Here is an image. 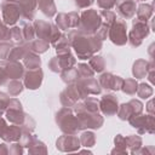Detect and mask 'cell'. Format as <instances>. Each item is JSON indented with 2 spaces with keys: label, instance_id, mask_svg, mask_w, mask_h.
Here are the masks:
<instances>
[{
  "label": "cell",
  "instance_id": "obj_4",
  "mask_svg": "<svg viewBox=\"0 0 155 155\" xmlns=\"http://www.w3.org/2000/svg\"><path fill=\"white\" fill-rule=\"evenodd\" d=\"M24 65L19 61L0 59V86L6 85L10 80L23 78Z\"/></svg>",
  "mask_w": 155,
  "mask_h": 155
},
{
  "label": "cell",
  "instance_id": "obj_15",
  "mask_svg": "<svg viewBox=\"0 0 155 155\" xmlns=\"http://www.w3.org/2000/svg\"><path fill=\"white\" fill-rule=\"evenodd\" d=\"M143 103L139 99H131L127 103H122L121 105H119L116 115L120 120L126 121L128 120L132 115H137L143 113Z\"/></svg>",
  "mask_w": 155,
  "mask_h": 155
},
{
  "label": "cell",
  "instance_id": "obj_20",
  "mask_svg": "<svg viewBox=\"0 0 155 155\" xmlns=\"http://www.w3.org/2000/svg\"><path fill=\"white\" fill-rule=\"evenodd\" d=\"M116 12L122 19H131L136 15L137 5L134 0H116L115 6Z\"/></svg>",
  "mask_w": 155,
  "mask_h": 155
},
{
  "label": "cell",
  "instance_id": "obj_14",
  "mask_svg": "<svg viewBox=\"0 0 155 155\" xmlns=\"http://www.w3.org/2000/svg\"><path fill=\"white\" fill-rule=\"evenodd\" d=\"M56 25L61 30H68L70 28L78 29L80 24V13L78 11H71L69 13L59 12L56 15Z\"/></svg>",
  "mask_w": 155,
  "mask_h": 155
},
{
  "label": "cell",
  "instance_id": "obj_59",
  "mask_svg": "<svg viewBox=\"0 0 155 155\" xmlns=\"http://www.w3.org/2000/svg\"><path fill=\"white\" fill-rule=\"evenodd\" d=\"M136 1H143V0H136Z\"/></svg>",
  "mask_w": 155,
  "mask_h": 155
},
{
  "label": "cell",
  "instance_id": "obj_28",
  "mask_svg": "<svg viewBox=\"0 0 155 155\" xmlns=\"http://www.w3.org/2000/svg\"><path fill=\"white\" fill-rule=\"evenodd\" d=\"M56 50V53L57 54H63V53H68V52H71V47H70V42H69V39H68V35L67 34H61L59 39L52 45Z\"/></svg>",
  "mask_w": 155,
  "mask_h": 155
},
{
  "label": "cell",
  "instance_id": "obj_45",
  "mask_svg": "<svg viewBox=\"0 0 155 155\" xmlns=\"http://www.w3.org/2000/svg\"><path fill=\"white\" fill-rule=\"evenodd\" d=\"M10 33H11V39L13 42L16 44H22V42H25L24 39H23V34H22V29L21 27L18 25H12L10 28Z\"/></svg>",
  "mask_w": 155,
  "mask_h": 155
},
{
  "label": "cell",
  "instance_id": "obj_16",
  "mask_svg": "<svg viewBox=\"0 0 155 155\" xmlns=\"http://www.w3.org/2000/svg\"><path fill=\"white\" fill-rule=\"evenodd\" d=\"M80 99H81V94L75 82L67 84V87L59 93V102L63 107L73 108L74 104Z\"/></svg>",
  "mask_w": 155,
  "mask_h": 155
},
{
  "label": "cell",
  "instance_id": "obj_42",
  "mask_svg": "<svg viewBox=\"0 0 155 155\" xmlns=\"http://www.w3.org/2000/svg\"><path fill=\"white\" fill-rule=\"evenodd\" d=\"M82 104L88 111H92V113L99 111V101L94 97H86L85 99H82Z\"/></svg>",
  "mask_w": 155,
  "mask_h": 155
},
{
  "label": "cell",
  "instance_id": "obj_18",
  "mask_svg": "<svg viewBox=\"0 0 155 155\" xmlns=\"http://www.w3.org/2000/svg\"><path fill=\"white\" fill-rule=\"evenodd\" d=\"M98 82H99L101 87L107 91H119L122 86L124 79L119 75L107 71V73H102V75L98 79Z\"/></svg>",
  "mask_w": 155,
  "mask_h": 155
},
{
  "label": "cell",
  "instance_id": "obj_46",
  "mask_svg": "<svg viewBox=\"0 0 155 155\" xmlns=\"http://www.w3.org/2000/svg\"><path fill=\"white\" fill-rule=\"evenodd\" d=\"M13 46H15V44L10 40L0 41V59H7V56Z\"/></svg>",
  "mask_w": 155,
  "mask_h": 155
},
{
  "label": "cell",
  "instance_id": "obj_39",
  "mask_svg": "<svg viewBox=\"0 0 155 155\" xmlns=\"http://www.w3.org/2000/svg\"><path fill=\"white\" fill-rule=\"evenodd\" d=\"M137 87H138V82H137V79H126L124 80L122 82V86H121V91L126 94H136L137 92Z\"/></svg>",
  "mask_w": 155,
  "mask_h": 155
},
{
  "label": "cell",
  "instance_id": "obj_33",
  "mask_svg": "<svg viewBox=\"0 0 155 155\" xmlns=\"http://www.w3.org/2000/svg\"><path fill=\"white\" fill-rule=\"evenodd\" d=\"M29 48H30V51L40 54V53H45L50 48V44L47 41H45V40L35 39V40H31L29 42Z\"/></svg>",
  "mask_w": 155,
  "mask_h": 155
},
{
  "label": "cell",
  "instance_id": "obj_25",
  "mask_svg": "<svg viewBox=\"0 0 155 155\" xmlns=\"http://www.w3.org/2000/svg\"><path fill=\"white\" fill-rule=\"evenodd\" d=\"M29 42H22V44H16L12 50L10 51L8 56H7V59L10 61H19L24 57L25 52L29 51Z\"/></svg>",
  "mask_w": 155,
  "mask_h": 155
},
{
  "label": "cell",
  "instance_id": "obj_6",
  "mask_svg": "<svg viewBox=\"0 0 155 155\" xmlns=\"http://www.w3.org/2000/svg\"><path fill=\"white\" fill-rule=\"evenodd\" d=\"M101 24H102V18L97 12V10L87 8L80 13V24L78 29L85 34H96Z\"/></svg>",
  "mask_w": 155,
  "mask_h": 155
},
{
  "label": "cell",
  "instance_id": "obj_32",
  "mask_svg": "<svg viewBox=\"0 0 155 155\" xmlns=\"http://www.w3.org/2000/svg\"><path fill=\"white\" fill-rule=\"evenodd\" d=\"M21 29H22L23 39H24L25 42H30L31 40H34V38H35V29H34V25H33V23L30 21L22 22Z\"/></svg>",
  "mask_w": 155,
  "mask_h": 155
},
{
  "label": "cell",
  "instance_id": "obj_37",
  "mask_svg": "<svg viewBox=\"0 0 155 155\" xmlns=\"http://www.w3.org/2000/svg\"><path fill=\"white\" fill-rule=\"evenodd\" d=\"M59 75H61L62 81L65 82V84H71V82H75L78 79H80V78H79V74H78V70H76V68H74V67H73V68H69V69H67V70L61 71Z\"/></svg>",
  "mask_w": 155,
  "mask_h": 155
},
{
  "label": "cell",
  "instance_id": "obj_12",
  "mask_svg": "<svg viewBox=\"0 0 155 155\" xmlns=\"http://www.w3.org/2000/svg\"><path fill=\"white\" fill-rule=\"evenodd\" d=\"M5 115H6V120L7 121L19 126L23 122L24 116H25V113L23 110L22 103L17 98H11L10 102H8V105L6 108Z\"/></svg>",
  "mask_w": 155,
  "mask_h": 155
},
{
  "label": "cell",
  "instance_id": "obj_48",
  "mask_svg": "<svg viewBox=\"0 0 155 155\" xmlns=\"http://www.w3.org/2000/svg\"><path fill=\"white\" fill-rule=\"evenodd\" d=\"M11 39V33H10V27L0 19V41H6Z\"/></svg>",
  "mask_w": 155,
  "mask_h": 155
},
{
  "label": "cell",
  "instance_id": "obj_52",
  "mask_svg": "<svg viewBox=\"0 0 155 155\" xmlns=\"http://www.w3.org/2000/svg\"><path fill=\"white\" fill-rule=\"evenodd\" d=\"M115 1L116 0H97V5L102 10H111L115 6Z\"/></svg>",
  "mask_w": 155,
  "mask_h": 155
},
{
  "label": "cell",
  "instance_id": "obj_23",
  "mask_svg": "<svg viewBox=\"0 0 155 155\" xmlns=\"http://www.w3.org/2000/svg\"><path fill=\"white\" fill-rule=\"evenodd\" d=\"M23 59V65L27 69H38L41 67V58L39 57L38 53L33 52V51H27Z\"/></svg>",
  "mask_w": 155,
  "mask_h": 155
},
{
  "label": "cell",
  "instance_id": "obj_36",
  "mask_svg": "<svg viewBox=\"0 0 155 155\" xmlns=\"http://www.w3.org/2000/svg\"><path fill=\"white\" fill-rule=\"evenodd\" d=\"M80 138V144L81 147H85V148H92L94 144H96V134L92 132V131H85L81 133V136L79 137Z\"/></svg>",
  "mask_w": 155,
  "mask_h": 155
},
{
  "label": "cell",
  "instance_id": "obj_19",
  "mask_svg": "<svg viewBox=\"0 0 155 155\" xmlns=\"http://www.w3.org/2000/svg\"><path fill=\"white\" fill-rule=\"evenodd\" d=\"M119 108L117 97L113 93H105L99 101V110L104 116H113L116 114Z\"/></svg>",
  "mask_w": 155,
  "mask_h": 155
},
{
  "label": "cell",
  "instance_id": "obj_40",
  "mask_svg": "<svg viewBox=\"0 0 155 155\" xmlns=\"http://www.w3.org/2000/svg\"><path fill=\"white\" fill-rule=\"evenodd\" d=\"M153 92H154V90H153V87L150 85H148L145 82H142V84H138V87H137V92L136 93L142 99H148V98H150L153 96Z\"/></svg>",
  "mask_w": 155,
  "mask_h": 155
},
{
  "label": "cell",
  "instance_id": "obj_35",
  "mask_svg": "<svg viewBox=\"0 0 155 155\" xmlns=\"http://www.w3.org/2000/svg\"><path fill=\"white\" fill-rule=\"evenodd\" d=\"M7 92L10 96H18L19 93H22V91L24 90V85L21 81V79H16V80H10L7 84Z\"/></svg>",
  "mask_w": 155,
  "mask_h": 155
},
{
  "label": "cell",
  "instance_id": "obj_47",
  "mask_svg": "<svg viewBox=\"0 0 155 155\" xmlns=\"http://www.w3.org/2000/svg\"><path fill=\"white\" fill-rule=\"evenodd\" d=\"M36 138L35 134H33V132H23L22 131V136L19 138V143L23 148H29L31 145V143L34 142V139Z\"/></svg>",
  "mask_w": 155,
  "mask_h": 155
},
{
  "label": "cell",
  "instance_id": "obj_21",
  "mask_svg": "<svg viewBox=\"0 0 155 155\" xmlns=\"http://www.w3.org/2000/svg\"><path fill=\"white\" fill-rule=\"evenodd\" d=\"M6 1H12L15 4H17L21 8L22 12V17L27 21H31L34 19L35 12H36V7H38V2L36 0H6Z\"/></svg>",
  "mask_w": 155,
  "mask_h": 155
},
{
  "label": "cell",
  "instance_id": "obj_22",
  "mask_svg": "<svg viewBox=\"0 0 155 155\" xmlns=\"http://www.w3.org/2000/svg\"><path fill=\"white\" fill-rule=\"evenodd\" d=\"M22 136V128L18 125L11 124L10 126L6 127L4 134L1 136V138L4 139V142L6 143H12V142H18L19 138Z\"/></svg>",
  "mask_w": 155,
  "mask_h": 155
},
{
  "label": "cell",
  "instance_id": "obj_9",
  "mask_svg": "<svg viewBox=\"0 0 155 155\" xmlns=\"http://www.w3.org/2000/svg\"><path fill=\"white\" fill-rule=\"evenodd\" d=\"M108 39L116 46H124L127 42V24L122 18H116L110 25Z\"/></svg>",
  "mask_w": 155,
  "mask_h": 155
},
{
  "label": "cell",
  "instance_id": "obj_44",
  "mask_svg": "<svg viewBox=\"0 0 155 155\" xmlns=\"http://www.w3.org/2000/svg\"><path fill=\"white\" fill-rule=\"evenodd\" d=\"M19 126H21V128H22L23 132H34L35 126H36V122L33 119V116H30L29 114H25L24 120H23V122Z\"/></svg>",
  "mask_w": 155,
  "mask_h": 155
},
{
  "label": "cell",
  "instance_id": "obj_24",
  "mask_svg": "<svg viewBox=\"0 0 155 155\" xmlns=\"http://www.w3.org/2000/svg\"><path fill=\"white\" fill-rule=\"evenodd\" d=\"M39 10L48 18H52L57 15V7L54 0H36Z\"/></svg>",
  "mask_w": 155,
  "mask_h": 155
},
{
  "label": "cell",
  "instance_id": "obj_38",
  "mask_svg": "<svg viewBox=\"0 0 155 155\" xmlns=\"http://www.w3.org/2000/svg\"><path fill=\"white\" fill-rule=\"evenodd\" d=\"M28 153L30 155H36V154H47V147L44 142H41L40 139L35 138L34 142L31 143V145L28 148Z\"/></svg>",
  "mask_w": 155,
  "mask_h": 155
},
{
  "label": "cell",
  "instance_id": "obj_30",
  "mask_svg": "<svg viewBox=\"0 0 155 155\" xmlns=\"http://www.w3.org/2000/svg\"><path fill=\"white\" fill-rule=\"evenodd\" d=\"M125 139H126L127 149L130 150V153L137 155L138 150L142 148V144H143L142 138L139 136H137V134H130V136L125 137Z\"/></svg>",
  "mask_w": 155,
  "mask_h": 155
},
{
  "label": "cell",
  "instance_id": "obj_2",
  "mask_svg": "<svg viewBox=\"0 0 155 155\" xmlns=\"http://www.w3.org/2000/svg\"><path fill=\"white\" fill-rule=\"evenodd\" d=\"M73 110L75 111V115L78 117L79 125H80V131L84 130H98L103 126L104 124V117L103 115L98 113H92L88 111L82 102H76L73 107Z\"/></svg>",
  "mask_w": 155,
  "mask_h": 155
},
{
  "label": "cell",
  "instance_id": "obj_58",
  "mask_svg": "<svg viewBox=\"0 0 155 155\" xmlns=\"http://www.w3.org/2000/svg\"><path fill=\"white\" fill-rule=\"evenodd\" d=\"M8 154V145L6 143H1L0 144V155H6Z\"/></svg>",
  "mask_w": 155,
  "mask_h": 155
},
{
  "label": "cell",
  "instance_id": "obj_57",
  "mask_svg": "<svg viewBox=\"0 0 155 155\" xmlns=\"http://www.w3.org/2000/svg\"><path fill=\"white\" fill-rule=\"evenodd\" d=\"M6 127H7V124H6V120H5V119H2V117L0 116V138H1V136L4 134V132H5V130H6Z\"/></svg>",
  "mask_w": 155,
  "mask_h": 155
},
{
  "label": "cell",
  "instance_id": "obj_29",
  "mask_svg": "<svg viewBox=\"0 0 155 155\" xmlns=\"http://www.w3.org/2000/svg\"><path fill=\"white\" fill-rule=\"evenodd\" d=\"M114 149L110 151L113 155H126L128 153L127 150V144H126V139L122 134H116L114 137Z\"/></svg>",
  "mask_w": 155,
  "mask_h": 155
},
{
  "label": "cell",
  "instance_id": "obj_11",
  "mask_svg": "<svg viewBox=\"0 0 155 155\" xmlns=\"http://www.w3.org/2000/svg\"><path fill=\"white\" fill-rule=\"evenodd\" d=\"M80 94H81V99H85L86 97H88L90 94H101L102 92V87L98 82V80H96L94 78H85V79H78L75 81Z\"/></svg>",
  "mask_w": 155,
  "mask_h": 155
},
{
  "label": "cell",
  "instance_id": "obj_13",
  "mask_svg": "<svg viewBox=\"0 0 155 155\" xmlns=\"http://www.w3.org/2000/svg\"><path fill=\"white\" fill-rule=\"evenodd\" d=\"M80 147V138L76 134L63 133L56 140V148L62 153H75L79 151Z\"/></svg>",
  "mask_w": 155,
  "mask_h": 155
},
{
  "label": "cell",
  "instance_id": "obj_43",
  "mask_svg": "<svg viewBox=\"0 0 155 155\" xmlns=\"http://www.w3.org/2000/svg\"><path fill=\"white\" fill-rule=\"evenodd\" d=\"M98 13H99V16H101V18H102V23H103L104 25L109 27V28H110V25L114 23V21L116 19V15H115L113 11H110V10H102V11L98 12Z\"/></svg>",
  "mask_w": 155,
  "mask_h": 155
},
{
  "label": "cell",
  "instance_id": "obj_56",
  "mask_svg": "<svg viewBox=\"0 0 155 155\" xmlns=\"http://www.w3.org/2000/svg\"><path fill=\"white\" fill-rule=\"evenodd\" d=\"M145 109H147V111L149 113V114H151V115H154L155 114V109H154V101L153 99H149V102L147 103V105H145Z\"/></svg>",
  "mask_w": 155,
  "mask_h": 155
},
{
  "label": "cell",
  "instance_id": "obj_34",
  "mask_svg": "<svg viewBox=\"0 0 155 155\" xmlns=\"http://www.w3.org/2000/svg\"><path fill=\"white\" fill-rule=\"evenodd\" d=\"M88 65L93 69L94 73H102L105 69V61L102 56L93 54L88 61Z\"/></svg>",
  "mask_w": 155,
  "mask_h": 155
},
{
  "label": "cell",
  "instance_id": "obj_5",
  "mask_svg": "<svg viewBox=\"0 0 155 155\" xmlns=\"http://www.w3.org/2000/svg\"><path fill=\"white\" fill-rule=\"evenodd\" d=\"M34 29H35V36L38 39L45 40L48 44L53 45L61 36V29L50 22L42 21V19H35L33 22Z\"/></svg>",
  "mask_w": 155,
  "mask_h": 155
},
{
  "label": "cell",
  "instance_id": "obj_26",
  "mask_svg": "<svg viewBox=\"0 0 155 155\" xmlns=\"http://www.w3.org/2000/svg\"><path fill=\"white\" fill-rule=\"evenodd\" d=\"M149 62L145 59H137L132 65V75L136 79H143L147 76Z\"/></svg>",
  "mask_w": 155,
  "mask_h": 155
},
{
  "label": "cell",
  "instance_id": "obj_51",
  "mask_svg": "<svg viewBox=\"0 0 155 155\" xmlns=\"http://www.w3.org/2000/svg\"><path fill=\"white\" fill-rule=\"evenodd\" d=\"M47 67H48V69H50L52 73H57V74L61 73V68H59V64H58V61H57V57H56V56L52 57V58L48 61Z\"/></svg>",
  "mask_w": 155,
  "mask_h": 155
},
{
  "label": "cell",
  "instance_id": "obj_7",
  "mask_svg": "<svg viewBox=\"0 0 155 155\" xmlns=\"http://www.w3.org/2000/svg\"><path fill=\"white\" fill-rule=\"evenodd\" d=\"M150 29L151 28L147 21H142L138 18L132 19V29L127 34V42H130L132 47L140 46L143 40L149 35Z\"/></svg>",
  "mask_w": 155,
  "mask_h": 155
},
{
  "label": "cell",
  "instance_id": "obj_3",
  "mask_svg": "<svg viewBox=\"0 0 155 155\" xmlns=\"http://www.w3.org/2000/svg\"><path fill=\"white\" fill-rule=\"evenodd\" d=\"M54 121L59 130L67 134H76L80 131V125L73 108L63 107L54 114Z\"/></svg>",
  "mask_w": 155,
  "mask_h": 155
},
{
  "label": "cell",
  "instance_id": "obj_17",
  "mask_svg": "<svg viewBox=\"0 0 155 155\" xmlns=\"http://www.w3.org/2000/svg\"><path fill=\"white\" fill-rule=\"evenodd\" d=\"M44 80V71L41 68L38 69H27L23 74V85L28 90H38Z\"/></svg>",
  "mask_w": 155,
  "mask_h": 155
},
{
  "label": "cell",
  "instance_id": "obj_50",
  "mask_svg": "<svg viewBox=\"0 0 155 155\" xmlns=\"http://www.w3.org/2000/svg\"><path fill=\"white\" fill-rule=\"evenodd\" d=\"M24 153V148L21 145L19 142H12L8 147V154L10 155H22Z\"/></svg>",
  "mask_w": 155,
  "mask_h": 155
},
{
  "label": "cell",
  "instance_id": "obj_8",
  "mask_svg": "<svg viewBox=\"0 0 155 155\" xmlns=\"http://www.w3.org/2000/svg\"><path fill=\"white\" fill-rule=\"evenodd\" d=\"M130 125L137 130V132L139 134H154L155 133V117L151 114H137V115H132L128 120Z\"/></svg>",
  "mask_w": 155,
  "mask_h": 155
},
{
  "label": "cell",
  "instance_id": "obj_41",
  "mask_svg": "<svg viewBox=\"0 0 155 155\" xmlns=\"http://www.w3.org/2000/svg\"><path fill=\"white\" fill-rule=\"evenodd\" d=\"M76 70H78V74H79L80 79L93 78V75H94L93 69L88 64H86V63H79L78 67H76Z\"/></svg>",
  "mask_w": 155,
  "mask_h": 155
},
{
  "label": "cell",
  "instance_id": "obj_31",
  "mask_svg": "<svg viewBox=\"0 0 155 155\" xmlns=\"http://www.w3.org/2000/svg\"><path fill=\"white\" fill-rule=\"evenodd\" d=\"M153 12H154V7L151 4H140L136 10L137 18L142 21H147V22L151 18Z\"/></svg>",
  "mask_w": 155,
  "mask_h": 155
},
{
  "label": "cell",
  "instance_id": "obj_54",
  "mask_svg": "<svg viewBox=\"0 0 155 155\" xmlns=\"http://www.w3.org/2000/svg\"><path fill=\"white\" fill-rule=\"evenodd\" d=\"M93 2H94V0H74V4L78 8H87Z\"/></svg>",
  "mask_w": 155,
  "mask_h": 155
},
{
  "label": "cell",
  "instance_id": "obj_27",
  "mask_svg": "<svg viewBox=\"0 0 155 155\" xmlns=\"http://www.w3.org/2000/svg\"><path fill=\"white\" fill-rule=\"evenodd\" d=\"M56 57H57V61H58L61 71L67 70V69H69V68H73V67L76 64V58L71 54V52L63 53V54H57Z\"/></svg>",
  "mask_w": 155,
  "mask_h": 155
},
{
  "label": "cell",
  "instance_id": "obj_1",
  "mask_svg": "<svg viewBox=\"0 0 155 155\" xmlns=\"http://www.w3.org/2000/svg\"><path fill=\"white\" fill-rule=\"evenodd\" d=\"M68 39L78 59H90L103 46V41L96 34H85L79 29L70 30L68 33Z\"/></svg>",
  "mask_w": 155,
  "mask_h": 155
},
{
  "label": "cell",
  "instance_id": "obj_53",
  "mask_svg": "<svg viewBox=\"0 0 155 155\" xmlns=\"http://www.w3.org/2000/svg\"><path fill=\"white\" fill-rule=\"evenodd\" d=\"M154 153H155V148L154 147H151V145L143 147L142 145V148L138 150L137 155H154Z\"/></svg>",
  "mask_w": 155,
  "mask_h": 155
},
{
  "label": "cell",
  "instance_id": "obj_55",
  "mask_svg": "<svg viewBox=\"0 0 155 155\" xmlns=\"http://www.w3.org/2000/svg\"><path fill=\"white\" fill-rule=\"evenodd\" d=\"M147 76H148V80H149L151 84H154V62H153V61L149 62V67H148Z\"/></svg>",
  "mask_w": 155,
  "mask_h": 155
},
{
  "label": "cell",
  "instance_id": "obj_10",
  "mask_svg": "<svg viewBox=\"0 0 155 155\" xmlns=\"http://www.w3.org/2000/svg\"><path fill=\"white\" fill-rule=\"evenodd\" d=\"M0 11H1L2 22L7 25H11V27L15 25L19 21V18L22 17V12H21L19 6L12 1L4 0L0 4Z\"/></svg>",
  "mask_w": 155,
  "mask_h": 155
},
{
  "label": "cell",
  "instance_id": "obj_49",
  "mask_svg": "<svg viewBox=\"0 0 155 155\" xmlns=\"http://www.w3.org/2000/svg\"><path fill=\"white\" fill-rule=\"evenodd\" d=\"M10 99H11V98H10V96H8L7 93L0 91V116H2V114H5Z\"/></svg>",
  "mask_w": 155,
  "mask_h": 155
}]
</instances>
